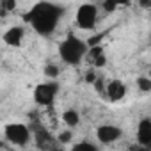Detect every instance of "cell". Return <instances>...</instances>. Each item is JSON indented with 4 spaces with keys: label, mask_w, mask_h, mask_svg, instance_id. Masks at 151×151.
<instances>
[{
    "label": "cell",
    "mask_w": 151,
    "mask_h": 151,
    "mask_svg": "<svg viewBox=\"0 0 151 151\" xmlns=\"http://www.w3.org/2000/svg\"><path fill=\"white\" fill-rule=\"evenodd\" d=\"M60 16H62V7L52 4V2H46V0H45V2L36 4V6L23 16V20H25L27 23H30V27H32L39 36H50V34L55 30V27H57Z\"/></svg>",
    "instance_id": "6da1fadb"
},
{
    "label": "cell",
    "mask_w": 151,
    "mask_h": 151,
    "mask_svg": "<svg viewBox=\"0 0 151 151\" xmlns=\"http://www.w3.org/2000/svg\"><path fill=\"white\" fill-rule=\"evenodd\" d=\"M87 41L78 39L77 36L69 34L64 41H60L59 45V57L62 62L69 64V66H77L82 62V59L87 55Z\"/></svg>",
    "instance_id": "7a4b0ae2"
},
{
    "label": "cell",
    "mask_w": 151,
    "mask_h": 151,
    "mask_svg": "<svg viewBox=\"0 0 151 151\" xmlns=\"http://www.w3.org/2000/svg\"><path fill=\"white\" fill-rule=\"evenodd\" d=\"M30 126H25L23 123H7L4 126V137L14 146H25L30 139Z\"/></svg>",
    "instance_id": "3957f363"
},
{
    "label": "cell",
    "mask_w": 151,
    "mask_h": 151,
    "mask_svg": "<svg viewBox=\"0 0 151 151\" xmlns=\"http://www.w3.org/2000/svg\"><path fill=\"white\" fill-rule=\"evenodd\" d=\"M98 20V7L94 4H82L77 9V25L82 30H93Z\"/></svg>",
    "instance_id": "277c9868"
},
{
    "label": "cell",
    "mask_w": 151,
    "mask_h": 151,
    "mask_svg": "<svg viewBox=\"0 0 151 151\" xmlns=\"http://www.w3.org/2000/svg\"><path fill=\"white\" fill-rule=\"evenodd\" d=\"M59 91V86L57 82H45V84H39L36 86L34 89V101L41 107H50L53 105V100H55V94Z\"/></svg>",
    "instance_id": "5b68a950"
},
{
    "label": "cell",
    "mask_w": 151,
    "mask_h": 151,
    "mask_svg": "<svg viewBox=\"0 0 151 151\" xmlns=\"http://www.w3.org/2000/svg\"><path fill=\"white\" fill-rule=\"evenodd\" d=\"M121 135H123V130L116 124H101L96 130V137L101 144H112L117 139H121Z\"/></svg>",
    "instance_id": "8992f818"
},
{
    "label": "cell",
    "mask_w": 151,
    "mask_h": 151,
    "mask_svg": "<svg viewBox=\"0 0 151 151\" xmlns=\"http://www.w3.org/2000/svg\"><path fill=\"white\" fill-rule=\"evenodd\" d=\"M126 94V87L121 80H110L107 84V91H105V96L110 100V101H121Z\"/></svg>",
    "instance_id": "52a82bcc"
},
{
    "label": "cell",
    "mask_w": 151,
    "mask_h": 151,
    "mask_svg": "<svg viewBox=\"0 0 151 151\" xmlns=\"http://www.w3.org/2000/svg\"><path fill=\"white\" fill-rule=\"evenodd\" d=\"M23 36H25V30L22 27H11L9 30L4 32V43L13 48H18L23 43Z\"/></svg>",
    "instance_id": "ba28073f"
},
{
    "label": "cell",
    "mask_w": 151,
    "mask_h": 151,
    "mask_svg": "<svg viewBox=\"0 0 151 151\" xmlns=\"http://www.w3.org/2000/svg\"><path fill=\"white\" fill-rule=\"evenodd\" d=\"M137 140L142 147H146L151 142V119H140L137 126Z\"/></svg>",
    "instance_id": "9c48e42d"
},
{
    "label": "cell",
    "mask_w": 151,
    "mask_h": 151,
    "mask_svg": "<svg viewBox=\"0 0 151 151\" xmlns=\"http://www.w3.org/2000/svg\"><path fill=\"white\" fill-rule=\"evenodd\" d=\"M62 121H64L69 128H75V126L80 123V116H78V112H77V110L69 109V110H66V112L62 114Z\"/></svg>",
    "instance_id": "30bf717a"
},
{
    "label": "cell",
    "mask_w": 151,
    "mask_h": 151,
    "mask_svg": "<svg viewBox=\"0 0 151 151\" xmlns=\"http://www.w3.org/2000/svg\"><path fill=\"white\" fill-rule=\"evenodd\" d=\"M137 87H139L140 91H144V93H149V91H151V78H147V77H139V78H137Z\"/></svg>",
    "instance_id": "8fae6325"
},
{
    "label": "cell",
    "mask_w": 151,
    "mask_h": 151,
    "mask_svg": "<svg viewBox=\"0 0 151 151\" xmlns=\"http://www.w3.org/2000/svg\"><path fill=\"white\" fill-rule=\"evenodd\" d=\"M71 149H75V151H96V146L91 142H78V144L71 146Z\"/></svg>",
    "instance_id": "7c38bea8"
},
{
    "label": "cell",
    "mask_w": 151,
    "mask_h": 151,
    "mask_svg": "<svg viewBox=\"0 0 151 151\" xmlns=\"http://www.w3.org/2000/svg\"><path fill=\"white\" fill-rule=\"evenodd\" d=\"M59 73H60V71H59V68H57L55 64H48V66H45V75H46L48 78H52V80L57 78V77H59Z\"/></svg>",
    "instance_id": "4fadbf2b"
},
{
    "label": "cell",
    "mask_w": 151,
    "mask_h": 151,
    "mask_svg": "<svg viewBox=\"0 0 151 151\" xmlns=\"http://www.w3.org/2000/svg\"><path fill=\"white\" fill-rule=\"evenodd\" d=\"M16 9V0H2V13H11Z\"/></svg>",
    "instance_id": "5bb4252c"
},
{
    "label": "cell",
    "mask_w": 151,
    "mask_h": 151,
    "mask_svg": "<svg viewBox=\"0 0 151 151\" xmlns=\"http://www.w3.org/2000/svg\"><path fill=\"white\" fill-rule=\"evenodd\" d=\"M103 36H105V32L94 34L93 37H89V39H87V46L91 48V46H96V45H100V43H101V39H103Z\"/></svg>",
    "instance_id": "9a60e30c"
},
{
    "label": "cell",
    "mask_w": 151,
    "mask_h": 151,
    "mask_svg": "<svg viewBox=\"0 0 151 151\" xmlns=\"http://www.w3.org/2000/svg\"><path fill=\"white\" fill-rule=\"evenodd\" d=\"M87 53H89V57L94 60L96 57H100V55L103 53V48H101V45H96V46H91V48L87 50Z\"/></svg>",
    "instance_id": "2e32d148"
},
{
    "label": "cell",
    "mask_w": 151,
    "mask_h": 151,
    "mask_svg": "<svg viewBox=\"0 0 151 151\" xmlns=\"http://www.w3.org/2000/svg\"><path fill=\"white\" fill-rule=\"evenodd\" d=\"M103 9L105 13H114L117 9V2L116 0H103Z\"/></svg>",
    "instance_id": "e0dca14e"
},
{
    "label": "cell",
    "mask_w": 151,
    "mask_h": 151,
    "mask_svg": "<svg viewBox=\"0 0 151 151\" xmlns=\"http://www.w3.org/2000/svg\"><path fill=\"white\" fill-rule=\"evenodd\" d=\"M71 139H73V133H71V130H66V132H62V133L57 137V140H59L60 144H68V142H71Z\"/></svg>",
    "instance_id": "ac0fdd59"
},
{
    "label": "cell",
    "mask_w": 151,
    "mask_h": 151,
    "mask_svg": "<svg viewBox=\"0 0 151 151\" xmlns=\"http://www.w3.org/2000/svg\"><path fill=\"white\" fill-rule=\"evenodd\" d=\"M93 62H94V66H96V68H103V66L107 64V57H105V55L101 53V55H100V57H96V59H94Z\"/></svg>",
    "instance_id": "d6986e66"
},
{
    "label": "cell",
    "mask_w": 151,
    "mask_h": 151,
    "mask_svg": "<svg viewBox=\"0 0 151 151\" xmlns=\"http://www.w3.org/2000/svg\"><path fill=\"white\" fill-rule=\"evenodd\" d=\"M96 80H98V78H96V73H94V71H87V73H86V82H87V84H94Z\"/></svg>",
    "instance_id": "ffe728a7"
},
{
    "label": "cell",
    "mask_w": 151,
    "mask_h": 151,
    "mask_svg": "<svg viewBox=\"0 0 151 151\" xmlns=\"http://www.w3.org/2000/svg\"><path fill=\"white\" fill-rule=\"evenodd\" d=\"M140 7H151V0H139Z\"/></svg>",
    "instance_id": "44dd1931"
},
{
    "label": "cell",
    "mask_w": 151,
    "mask_h": 151,
    "mask_svg": "<svg viewBox=\"0 0 151 151\" xmlns=\"http://www.w3.org/2000/svg\"><path fill=\"white\" fill-rule=\"evenodd\" d=\"M116 2H117V6H128L130 0H116Z\"/></svg>",
    "instance_id": "7402d4cb"
},
{
    "label": "cell",
    "mask_w": 151,
    "mask_h": 151,
    "mask_svg": "<svg viewBox=\"0 0 151 151\" xmlns=\"http://www.w3.org/2000/svg\"><path fill=\"white\" fill-rule=\"evenodd\" d=\"M146 147H147V149H151V142H149V144H147V146H146Z\"/></svg>",
    "instance_id": "603a6c76"
}]
</instances>
